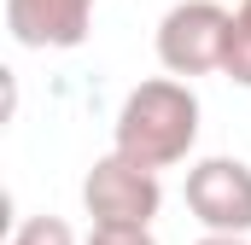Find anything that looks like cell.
<instances>
[{
  "label": "cell",
  "mask_w": 251,
  "mask_h": 245,
  "mask_svg": "<svg viewBox=\"0 0 251 245\" xmlns=\"http://www.w3.org/2000/svg\"><path fill=\"white\" fill-rule=\"evenodd\" d=\"M111 146L134 164H146V170L181 164L199 146V94L181 76H152V82L128 88L117 128H111Z\"/></svg>",
  "instance_id": "6da1fadb"
},
{
  "label": "cell",
  "mask_w": 251,
  "mask_h": 245,
  "mask_svg": "<svg viewBox=\"0 0 251 245\" xmlns=\"http://www.w3.org/2000/svg\"><path fill=\"white\" fill-rule=\"evenodd\" d=\"M82 210L94 216V228H152V216L164 210V187L158 170L123 158L117 146L105 158H94V170L82 175Z\"/></svg>",
  "instance_id": "7a4b0ae2"
},
{
  "label": "cell",
  "mask_w": 251,
  "mask_h": 245,
  "mask_svg": "<svg viewBox=\"0 0 251 245\" xmlns=\"http://www.w3.org/2000/svg\"><path fill=\"white\" fill-rule=\"evenodd\" d=\"M228 29H234V12L228 6H216V0H176L164 18H158V64L170 70V76H210V70H222L228 59Z\"/></svg>",
  "instance_id": "3957f363"
},
{
  "label": "cell",
  "mask_w": 251,
  "mask_h": 245,
  "mask_svg": "<svg viewBox=\"0 0 251 245\" xmlns=\"http://www.w3.org/2000/svg\"><path fill=\"white\" fill-rule=\"evenodd\" d=\"M187 210L204 234H251V164L199 158L187 170Z\"/></svg>",
  "instance_id": "277c9868"
},
{
  "label": "cell",
  "mask_w": 251,
  "mask_h": 245,
  "mask_svg": "<svg viewBox=\"0 0 251 245\" xmlns=\"http://www.w3.org/2000/svg\"><path fill=\"white\" fill-rule=\"evenodd\" d=\"M94 6L100 0H6V29L18 47H35V53H64V47H82L88 29H94Z\"/></svg>",
  "instance_id": "5b68a950"
},
{
  "label": "cell",
  "mask_w": 251,
  "mask_h": 245,
  "mask_svg": "<svg viewBox=\"0 0 251 245\" xmlns=\"http://www.w3.org/2000/svg\"><path fill=\"white\" fill-rule=\"evenodd\" d=\"M222 76L234 88H251V0L234 6V29H228V59H222Z\"/></svg>",
  "instance_id": "8992f818"
},
{
  "label": "cell",
  "mask_w": 251,
  "mask_h": 245,
  "mask_svg": "<svg viewBox=\"0 0 251 245\" xmlns=\"http://www.w3.org/2000/svg\"><path fill=\"white\" fill-rule=\"evenodd\" d=\"M12 245H76V234L59 216H29V222L12 228Z\"/></svg>",
  "instance_id": "52a82bcc"
},
{
  "label": "cell",
  "mask_w": 251,
  "mask_h": 245,
  "mask_svg": "<svg viewBox=\"0 0 251 245\" xmlns=\"http://www.w3.org/2000/svg\"><path fill=\"white\" fill-rule=\"evenodd\" d=\"M82 245H158L152 228H94Z\"/></svg>",
  "instance_id": "ba28073f"
},
{
  "label": "cell",
  "mask_w": 251,
  "mask_h": 245,
  "mask_svg": "<svg viewBox=\"0 0 251 245\" xmlns=\"http://www.w3.org/2000/svg\"><path fill=\"white\" fill-rule=\"evenodd\" d=\"M193 245H251L246 234H204V240H193Z\"/></svg>",
  "instance_id": "9c48e42d"
}]
</instances>
